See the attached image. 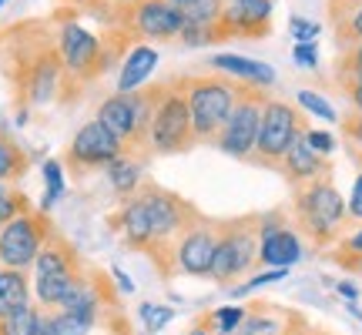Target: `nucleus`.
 <instances>
[{
	"label": "nucleus",
	"instance_id": "obj_1",
	"mask_svg": "<svg viewBox=\"0 0 362 335\" xmlns=\"http://www.w3.org/2000/svg\"><path fill=\"white\" fill-rule=\"evenodd\" d=\"M0 78L11 88L17 114L47 104H74L84 94L61 61L54 17H30L0 27Z\"/></svg>",
	"mask_w": 362,
	"mask_h": 335
},
{
	"label": "nucleus",
	"instance_id": "obj_2",
	"mask_svg": "<svg viewBox=\"0 0 362 335\" xmlns=\"http://www.w3.org/2000/svg\"><path fill=\"white\" fill-rule=\"evenodd\" d=\"M138 198H141L148 228H151V248H148L144 258L151 261V269L158 271L161 282H171L178 275L181 238L205 211H198L194 201H188L185 194L171 192L165 184H158L155 178H144V184L138 188Z\"/></svg>",
	"mask_w": 362,
	"mask_h": 335
},
{
	"label": "nucleus",
	"instance_id": "obj_3",
	"mask_svg": "<svg viewBox=\"0 0 362 335\" xmlns=\"http://www.w3.org/2000/svg\"><path fill=\"white\" fill-rule=\"evenodd\" d=\"M349 201L342 198L332 178L292 188V228L298 238H309L315 252L336 248L349 235Z\"/></svg>",
	"mask_w": 362,
	"mask_h": 335
},
{
	"label": "nucleus",
	"instance_id": "obj_4",
	"mask_svg": "<svg viewBox=\"0 0 362 335\" xmlns=\"http://www.w3.org/2000/svg\"><path fill=\"white\" fill-rule=\"evenodd\" d=\"M161 90H165V81H155V84H144V88L128 90V94L115 90L98 104L94 121H101L104 128L124 144L128 158H141V161L155 158L148 134H151V117H155V107L161 101Z\"/></svg>",
	"mask_w": 362,
	"mask_h": 335
},
{
	"label": "nucleus",
	"instance_id": "obj_5",
	"mask_svg": "<svg viewBox=\"0 0 362 335\" xmlns=\"http://www.w3.org/2000/svg\"><path fill=\"white\" fill-rule=\"evenodd\" d=\"M90 265L81 258L71 238L61 232L51 235V242L40 248L37 261H34V302L40 309L57 312L64 305V298L88 278Z\"/></svg>",
	"mask_w": 362,
	"mask_h": 335
},
{
	"label": "nucleus",
	"instance_id": "obj_6",
	"mask_svg": "<svg viewBox=\"0 0 362 335\" xmlns=\"http://www.w3.org/2000/svg\"><path fill=\"white\" fill-rule=\"evenodd\" d=\"M259 228L262 211L238 215V218H218V245L211 261V282L218 288H235L248 271L259 269Z\"/></svg>",
	"mask_w": 362,
	"mask_h": 335
},
{
	"label": "nucleus",
	"instance_id": "obj_7",
	"mask_svg": "<svg viewBox=\"0 0 362 335\" xmlns=\"http://www.w3.org/2000/svg\"><path fill=\"white\" fill-rule=\"evenodd\" d=\"M185 78V94H188V107H192V124H194V141L211 144L221 134L225 121L232 114L242 84L225 74H181Z\"/></svg>",
	"mask_w": 362,
	"mask_h": 335
},
{
	"label": "nucleus",
	"instance_id": "obj_8",
	"mask_svg": "<svg viewBox=\"0 0 362 335\" xmlns=\"http://www.w3.org/2000/svg\"><path fill=\"white\" fill-rule=\"evenodd\" d=\"M51 17H54V24H57V51H61V61H64L67 74L88 90L94 81L111 71V57L104 51L101 37L90 34L88 27L81 24L78 11L57 7Z\"/></svg>",
	"mask_w": 362,
	"mask_h": 335
},
{
	"label": "nucleus",
	"instance_id": "obj_9",
	"mask_svg": "<svg viewBox=\"0 0 362 335\" xmlns=\"http://www.w3.org/2000/svg\"><path fill=\"white\" fill-rule=\"evenodd\" d=\"M151 155L155 158H175L188 155L198 148L194 141V124H192V107H188V94H185V78H165L161 101L151 117Z\"/></svg>",
	"mask_w": 362,
	"mask_h": 335
},
{
	"label": "nucleus",
	"instance_id": "obj_10",
	"mask_svg": "<svg viewBox=\"0 0 362 335\" xmlns=\"http://www.w3.org/2000/svg\"><path fill=\"white\" fill-rule=\"evenodd\" d=\"M309 117L298 104H288L282 98H269L265 111H262V124H259V141L252 151V165L279 171L282 158L292 151V144L305 138L309 131Z\"/></svg>",
	"mask_w": 362,
	"mask_h": 335
},
{
	"label": "nucleus",
	"instance_id": "obj_11",
	"mask_svg": "<svg viewBox=\"0 0 362 335\" xmlns=\"http://www.w3.org/2000/svg\"><path fill=\"white\" fill-rule=\"evenodd\" d=\"M54 232H57V228H54L51 215L40 211V208L7 221V225L0 228V269L30 271L40 255V248L51 242Z\"/></svg>",
	"mask_w": 362,
	"mask_h": 335
},
{
	"label": "nucleus",
	"instance_id": "obj_12",
	"mask_svg": "<svg viewBox=\"0 0 362 335\" xmlns=\"http://www.w3.org/2000/svg\"><path fill=\"white\" fill-rule=\"evenodd\" d=\"M104 27H121L128 30L138 44H178L181 37V11L165 0H138L128 11L107 13Z\"/></svg>",
	"mask_w": 362,
	"mask_h": 335
},
{
	"label": "nucleus",
	"instance_id": "obj_13",
	"mask_svg": "<svg viewBox=\"0 0 362 335\" xmlns=\"http://www.w3.org/2000/svg\"><path fill=\"white\" fill-rule=\"evenodd\" d=\"M269 98H272L269 90L242 84L232 114H228V121H225L221 134L215 138V148H218L221 155L235 158V161H252V151H255V141H259L262 111H265Z\"/></svg>",
	"mask_w": 362,
	"mask_h": 335
},
{
	"label": "nucleus",
	"instance_id": "obj_14",
	"mask_svg": "<svg viewBox=\"0 0 362 335\" xmlns=\"http://www.w3.org/2000/svg\"><path fill=\"white\" fill-rule=\"evenodd\" d=\"M121 155H124V144L117 141L101 121H88V124H81L78 134L64 148V168L71 178L81 181L88 175H94V171H104Z\"/></svg>",
	"mask_w": 362,
	"mask_h": 335
},
{
	"label": "nucleus",
	"instance_id": "obj_15",
	"mask_svg": "<svg viewBox=\"0 0 362 335\" xmlns=\"http://www.w3.org/2000/svg\"><path fill=\"white\" fill-rule=\"evenodd\" d=\"M302 258V238L292 228V221L285 218L282 208L262 211L259 228V265L262 269H292Z\"/></svg>",
	"mask_w": 362,
	"mask_h": 335
},
{
	"label": "nucleus",
	"instance_id": "obj_16",
	"mask_svg": "<svg viewBox=\"0 0 362 335\" xmlns=\"http://www.w3.org/2000/svg\"><path fill=\"white\" fill-rule=\"evenodd\" d=\"M275 0H232L218 20V44L228 40H262L272 34Z\"/></svg>",
	"mask_w": 362,
	"mask_h": 335
},
{
	"label": "nucleus",
	"instance_id": "obj_17",
	"mask_svg": "<svg viewBox=\"0 0 362 335\" xmlns=\"http://www.w3.org/2000/svg\"><path fill=\"white\" fill-rule=\"evenodd\" d=\"M215 245H218V218H202L185 232L178 245V275L188 278H208L211 282V261H215Z\"/></svg>",
	"mask_w": 362,
	"mask_h": 335
},
{
	"label": "nucleus",
	"instance_id": "obj_18",
	"mask_svg": "<svg viewBox=\"0 0 362 335\" xmlns=\"http://www.w3.org/2000/svg\"><path fill=\"white\" fill-rule=\"evenodd\" d=\"M279 175H282L292 188H302V184H312V181H319V178H332V161L325 155H319V151H312L309 141L302 138V141L292 144V151L282 158Z\"/></svg>",
	"mask_w": 362,
	"mask_h": 335
},
{
	"label": "nucleus",
	"instance_id": "obj_19",
	"mask_svg": "<svg viewBox=\"0 0 362 335\" xmlns=\"http://www.w3.org/2000/svg\"><path fill=\"white\" fill-rule=\"evenodd\" d=\"M208 67L215 74H225V78L238 81V84H252V88H262V90H269L275 84V67L252 61V57H242V54H211Z\"/></svg>",
	"mask_w": 362,
	"mask_h": 335
},
{
	"label": "nucleus",
	"instance_id": "obj_20",
	"mask_svg": "<svg viewBox=\"0 0 362 335\" xmlns=\"http://www.w3.org/2000/svg\"><path fill=\"white\" fill-rule=\"evenodd\" d=\"M298 315H302V312L259 298V302H248L245 305V319H242V325H238L235 335H279L296 322Z\"/></svg>",
	"mask_w": 362,
	"mask_h": 335
},
{
	"label": "nucleus",
	"instance_id": "obj_21",
	"mask_svg": "<svg viewBox=\"0 0 362 335\" xmlns=\"http://www.w3.org/2000/svg\"><path fill=\"white\" fill-rule=\"evenodd\" d=\"M158 61H161V51L155 44H134L124 61L117 64V90L128 94V90H138L144 84H151V74H155Z\"/></svg>",
	"mask_w": 362,
	"mask_h": 335
},
{
	"label": "nucleus",
	"instance_id": "obj_22",
	"mask_svg": "<svg viewBox=\"0 0 362 335\" xmlns=\"http://www.w3.org/2000/svg\"><path fill=\"white\" fill-rule=\"evenodd\" d=\"M30 302H34L30 275H27V271H17V269H0V319L27 309Z\"/></svg>",
	"mask_w": 362,
	"mask_h": 335
},
{
	"label": "nucleus",
	"instance_id": "obj_23",
	"mask_svg": "<svg viewBox=\"0 0 362 335\" xmlns=\"http://www.w3.org/2000/svg\"><path fill=\"white\" fill-rule=\"evenodd\" d=\"M329 13V24H332V37H336V47L346 51V47H356L362 44V0L356 4H346V7H332Z\"/></svg>",
	"mask_w": 362,
	"mask_h": 335
},
{
	"label": "nucleus",
	"instance_id": "obj_24",
	"mask_svg": "<svg viewBox=\"0 0 362 335\" xmlns=\"http://www.w3.org/2000/svg\"><path fill=\"white\" fill-rule=\"evenodd\" d=\"M144 168H148V161H141V158L121 155L117 161H111V165L104 168V175H107V181H111V188H115L117 198H128V194L138 192L144 184V178H148Z\"/></svg>",
	"mask_w": 362,
	"mask_h": 335
},
{
	"label": "nucleus",
	"instance_id": "obj_25",
	"mask_svg": "<svg viewBox=\"0 0 362 335\" xmlns=\"http://www.w3.org/2000/svg\"><path fill=\"white\" fill-rule=\"evenodd\" d=\"M27 171H30V155H27V148H21V141L13 138L11 131L0 128V181L17 184V181L27 178Z\"/></svg>",
	"mask_w": 362,
	"mask_h": 335
},
{
	"label": "nucleus",
	"instance_id": "obj_26",
	"mask_svg": "<svg viewBox=\"0 0 362 335\" xmlns=\"http://www.w3.org/2000/svg\"><path fill=\"white\" fill-rule=\"evenodd\" d=\"M359 78H362V44H356V47H346V51L336 54V61H332V84L342 88V84Z\"/></svg>",
	"mask_w": 362,
	"mask_h": 335
},
{
	"label": "nucleus",
	"instance_id": "obj_27",
	"mask_svg": "<svg viewBox=\"0 0 362 335\" xmlns=\"http://www.w3.org/2000/svg\"><path fill=\"white\" fill-rule=\"evenodd\" d=\"M27 211H34L30 205V198H27L17 184H7V181H0V228L13 221L17 215H27Z\"/></svg>",
	"mask_w": 362,
	"mask_h": 335
},
{
	"label": "nucleus",
	"instance_id": "obj_28",
	"mask_svg": "<svg viewBox=\"0 0 362 335\" xmlns=\"http://www.w3.org/2000/svg\"><path fill=\"white\" fill-rule=\"evenodd\" d=\"M44 181H47V192H44V201H40V211H51L67 192V178H64V168L61 161H44Z\"/></svg>",
	"mask_w": 362,
	"mask_h": 335
},
{
	"label": "nucleus",
	"instance_id": "obj_29",
	"mask_svg": "<svg viewBox=\"0 0 362 335\" xmlns=\"http://www.w3.org/2000/svg\"><path fill=\"white\" fill-rule=\"evenodd\" d=\"M37 312H40V305L37 302H30L27 309L13 312V315H7V319H0V335H30V329H34V322H37Z\"/></svg>",
	"mask_w": 362,
	"mask_h": 335
},
{
	"label": "nucleus",
	"instance_id": "obj_30",
	"mask_svg": "<svg viewBox=\"0 0 362 335\" xmlns=\"http://www.w3.org/2000/svg\"><path fill=\"white\" fill-rule=\"evenodd\" d=\"M296 104L302 107V111H309V114H315V117H322V121H329V124H336V121H339L336 107L325 101L322 94H315V90H298Z\"/></svg>",
	"mask_w": 362,
	"mask_h": 335
},
{
	"label": "nucleus",
	"instance_id": "obj_31",
	"mask_svg": "<svg viewBox=\"0 0 362 335\" xmlns=\"http://www.w3.org/2000/svg\"><path fill=\"white\" fill-rule=\"evenodd\" d=\"M329 258H332L336 265H346V261H356V258H362V225L352 235H346V238H342V242H339V245L329 252Z\"/></svg>",
	"mask_w": 362,
	"mask_h": 335
},
{
	"label": "nucleus",
	"instance_id": "obj_32",
	"mask_svg": "<svg viewBox=\"0 0 362 335\" xmlns=\"http://www.w3.org/2000/svg\"><path fill=\"white\" fill-rule=\"evenodd\" d=\"M141 315L148 319V332L155 335V332H161L165 325L175 319V309H168V305H151V302H144L141 305Z\"/></svg>",
	"mask_w": 362,
	"mask_h": 335
},
{
	"label": "nucleus",
	"instance_id": "obj_33",
	"mask_svg": "<svg viewBox=\"0 0 362 335\" xmlns=\"http://www.w3.org/2000/svg\"><path fill=\"white\" fill-rule=\"evenodd\" d=\"M339 131H342V138H346V148H362V114H342L339 121Z\"/></svg>",
	"mask_w": 362,
	"mask_h": 335
},
{
	"label": "nucleus",
	"instance_id": "obj_34",
	"mask_svg": "<svg viewBox=\"0 0 362 335\" xmlns=\"http://www.w3.org/2000/svg\"><path fill=\"white\" fill-rule=\"evenodd\" d=\"M305 141H309L312 151H319V155H332L336 151V134L332 131H322V128H309L305 131Z\"/></svg>",
	"mask_w": 362,
	"mask_h": 335
},
{
	"label": "nucleus",
	"instance_id": "obj_35",
	"mask_svg": "<svg viewBox=\"0 0 362 335\" xmlns=\"http://www.w3.org/2000/svg\"><path fill=\"white\" fill-rule=\"evenodd\" d=\"M61 7H71V11H78V13H90L101 24L107 20V0H61Z\"/></svg>",
	"mask_w": 362,
	"mask_h": 335
},
{
	"label": "nucleus",
	"instance_id": "obj_36",
	"mask_svg": "<svg viewBox=\"0 0 362 335\" xmlns=\"http://www.w3.org/2000/svg\"><path fill=\"white\" fill-rule=\"evenodd\" d=\"M292 61H296V67L315 71V67H319V47H315V40H309V44H296V47H292Z\"/></svg>",
	"mask_w": 362,
	"mask_h": 335
},
{
	"label": "nucleus",
	"instance_id": "obj_37",
	"mask_svg": "<svg viewBox=\"0 0 362 335\" xmlns=\"http://www.w3.org/2000/svg\"><path fill=\"white\" fill-rule=\"evenodd\" d=\"M288 30H292L296 44H309V40L319 37V24H312L305 17H292V20H288Z\"/></svg>",
	"mask_w": 362,
	"mask_h": 335
},
{
	"label": "nucleus",
	"instance_id": "obj_38",
	"mask_svg": "<svg viewBox=\"0 0 362 335\" xmlns=\"http://www.w3.org/2000/svg\"><path fill=\"white\" fill-rule=\"evenodd\" d=\"M342 98H346V104H349V114H362V78L359 81H349V84H342V88H336Z\"/></svg>",
	"mask_w": 362,
	"mask_h": 335
},
{
	"label": "nucleus",
	"instance_id": "obj_39",
	"mask_svg": "<svg viewBox=\"0 0 362 335\" xmlns=\"http://www.w3.org/2000/svg\"><path fill=\"white\" fill-rule=\"evenodd\" d=\"M349 221H362V171L356 175V184L349 194Z\"/></svg>",
	"mask_w": 362,
	"mask_h": 335
},
{
	"label": "nucleus",
	"instance_id": "obj_40",
	"mask_svg": "<svg viewBox=\"0 0 362 335\" xmlns=\"http://www.w3.org/2000/svg\"><path fill=\"white\" fill-rule=\"evenodd\" d=\"M111 278L117 282V292H121V295H131V292H134V282H131L121 269H111Z\"/></svg>",
	"mask_w": 362,
	"mask_h": 335
},
{
	"label": "nucleus",
	"instance_id": "obj_41",
	"mask_svg": "<svg viewBox=\"0 0 362 335\" xmlns=\"http://www.w3.org/2000/svg\"><path fill=\"white\" fill-rule=\"evenodd\" d=\"M309 329H312V322H309V319H305V315H298L296 322L288 325L285 332H279V335H305V332H309Z\"/></svg>",
	"mask_w": 362,
	"mask_h": 335
},
{
	"label": "nucleus",
	"instance_id": "obj_42",
	"mask_svg": "<svg viewBox=\"0 0 362 335\" xmlns=\"http://www.w3.org/2000/svg\"><path fill=\"white\" fill-rule=\"evenodd\" d=\"M336 292H339L342 298H346V302H356V298H359V288H356L352 282H339V285H336Z\"/></svg>",
	"mask_w": 362,
	"mask_h": 335
},
{
	"label": "nucleus",
	"instance_id": "obj_43",
	"mask_svg": "<svg viewBox=\"0 0 362 335\" xmlns=\"http://www.w3.org/2000/svg\"><path fill=\"white\" fill-rule=\"evenodd\" d=\"M138 0H107V13H115V11H128V7H134Z\"/></svg>",
	"mask_w": 362,
	"mask_h": 335
},
{
	"label": "nucleus",
	"instance_id": "obj_44",
	"mask_svg": "<svg viewBox=\"0 0 362 335\" xmlns=\"http://www.w3.org/2000/svg\"><path fill=\"white\" fill-rule=\"evenodd\" d=\"M185 335H211V332H208V329H205V325H202V322H192V325H188V332H185Z\"/></svg>",
	"mask_w": 362,
	"mask_h": 335
},
{
	"label": "nucleus",
	"instance_id": "obj_45",
	"mask_svg": "<svg viewBox=\"0 0 362 335\" xmlns=\"http://www.w3.org/2000/svg\"><path fill=\"white\" fill-rule=\"evenodd\" d=\"M342 269H346V271H352V275H362V258H356V261H346Z\"/></svg>",
	"mask_w": 362,
	"mask_h": 335
},
{
	"label": "nucleus",
	"instance_id": "obj_46",
	"mask_svg": "<svg viewBox=\"0 0 362 335\" xmlns=\"http://www.w3.org/2000/svg\"><path fill=\"white\" fill-rule=\"evenodd\" d=\"M346 4H356V0H325V11H332V7H346Z\"/></svg>",
	"mask_w": 362,
	"mask_h": 335
},
{
	"label": "nucleus",
	"instance_id": "obj_47",
	"mask_svg": "<svg viewBox=\"0 0 362 335\" xmlns=\"http://www.w3.org/2000/svg\"><path fill=\"white\" fill-rule=\"evenodd\" d=\"M349 155H352V161H356L359 171H362V148H349Z\"/></svg>",
	"mask_w": 362,
	"mask_h": 335
},
{
	"label": "nucleus",
	"instance_id": "obj_48",
	"mask_svg": "<svg viewBox=\"0 0 362 335\" xmlns=\"http://www.w3.org/2000/svg\"><path fill=\"white\" fill-rule=\"evenodd\" d=\"M165 4H171V7H178V11H185V7H188L192 0H165Z\"/></svg>",
	"mask_w": 362,
	"mask_h": 335
},
{
	"label": "nucleus",
	"instance_id": "obj_49",
	"mask_svg": "<svg viewBox=\"0 0 362 335\" xmlns=\"http://www.w3.org/2000/svg\"><path fill=\"white\" fill-rule=\"evenodd\" d=\"M305 335H336V332H325V329H315V325H312V329H309Z\"/></svg>",
	"mask_w": 362,
	"mask_h": 335
},
{
	"label": "nucleus",
	"instance_id": "obj_50",
	"mask_svg": "<svg viewBox=\"0 0 362 335\" xmlns=\"http://www.w3.org/2000/svg\"><path fill=\"white\" fill-rule=\"evenodd\" d=\"M4 4H7V0H0V7H4Z\"/></svg>",
	"mask_w": 362,
	"mask_h": 335
},
{
	"label": "nucleus",
	"instance_id": "obj_51",
	"mask_svg": "<svg viewBox=\"0 0 362 335\" xmlns=\"http://www.w3.org/2000/svg\"><path fill=\"white\" fill-rule=\"evenodd\" d=\"M225 4H232V0H225Z\"/></svg>",
	"mask_w": 362,
	"mask_h": 335
}]
</instances>
